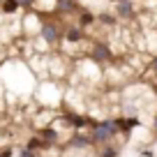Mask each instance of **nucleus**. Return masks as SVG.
I'll return each mask as SVG.
<instances>
[{
  "label": "nucleus",
  "mask_w": 157,
  "mask_h": 157,
  "mask_svg": "<svg viewBox=\"0 0 157 157\" xmlns=\"http://www.w3.org/2000/svg\"><path fill=\"white\" fill-rule=\"evenodd\" d=\"M116 127H113V123H99L95 125L93 129V143H106L111 136H116Z\"/></svg>",
  "instance_id": "1"
},
{
  "label": "nucleus",
  "mask_w": 157,
  "mask_h": 157,
  "mask_svg": "<svg viewBox=\"0 0 157 157\" xmlns=\"http://www.w3.org/2000/svg\"><path fill=\"white\" fill-rule=\"evenodd\" d=\"M93 58H95V60H109V58H111V51H109L104 44H95Z\"/></svg>",
  "instance_id": "2"
},
{
  "label": "nucleus",
  "mask_w": 157,
  "mask_h": 157,
  "mask_svg": "<svg viewBox=\"0 0 157 157\" xmlns=\"http://www.w3.org/2000/svg\"><path fill=\"white\" fill-rule=\"evenodd\" d=\"M39 139H44L46 143H53L58 141V132L53 127H44V129H39Z\"/></svg>",
  "instance_id": "3"
},
{
  "label": "nucleus",
  "mask_w": 157,
  "mask_h": 157,
  "mask_svg": "<svg viewBox=\"0 0 157 157\" xmlns=\"http://www.w3.org/2000/svg\"><path fill=\"white\" fill-rule=\"evenodd\" d=\"M42 35H44V39H49V42H56V39H58V30H56L53 23H44Z\"/></svg>",
  "instance_id": "4"
},
{
  "label": "nucleus",
  "mask_w": 157,
  "mask_h": 157,
  "mask_svg": "<svg viewBox=\"0 0 157 157\" xmlns=\"http://www.w3.org/2000/svg\"><path fill=\"white\" fill-rule=\"evenodd\" d=\"M118 14L123 16V19H129V16H132V2H129V0L118 2Z\"/></svg>",
  "instance_id": "5"
},
{
  "label": "nucleus",
  "mask_w": 157,
  "mask_h": 157,
  "mask_svg": "<svg viewBox=\"0 0 157 157\" xmlns=\"http://www.w3.org/2000/svg\"><path fill=\"white\" fill-rule=\"evenodd\" d=\"M19 7H21V5H19V0H5V2L0 5V10L5 12V14H14Z\"/></svg>",
  "instance_id": "6"
},
{
  "label": "nucleus",
  "mask_w": 157,
  "mask_h": 157,
  "mask_svg": "<svg viewBox=\"0 0 157 157\" xmlns=\"http://www.w3.org/2000/svg\"><path fill=\"white\" fill-rule=\"evenodd\" d=\"M58 10L60 12H74V10H78V5H76V0H58Z\"/></svg>",
  "instance_id": "7"
},
{
  "label": "nucleus",
  "mask_w": 157,
  "mask_h": 157,
  "mask_svg": "<svg viewBox=\"0 0 157 157\" xmlns=\"http://www.w3.org/2000/svg\"><path fill=\"white\" fill-rule=\"evenodd\" d=\"M65 37H67L69 42H78V39L83 37V33H81V28H67V33H65Z\"/></svg>",
  "instance_id": "8"
},
{
  "label": "nucleus",
  "mask_w": 157,
  "mask_h": 157,
  "mask_svg": "<svg viewBox=\"0 0 157 157\" xmlns=\"http://www.w3.org/2000/svg\"><path fill=\"white\" fill-rule=\"evenodd\" d=\"M93 21H95V16L90 14V12H81V19H78V23H81V25H90Z\"/></svg>",
  "instance_id": "9"
},
{
  "label": "nucleus",
  "mask_w": 157,
  "mask_h": 157,
  "mask_svg": "<svg viewBox=\"0 0 157 157\" xmlns=\"http://www.w3.org/2000/svg\"><path fill=\"white\" fill-rule=\"evenodd\" d=\"M99 21H102V23H109V25L116 23V19H113V16H109V14H102V16H99Z\"/></svg>",
  "instance_id": "10"
},
{
  "label": "nucleus",
  "mask_w": 157,
  "mask_h": 157,
  "mask_svg": "<svg viewBox=\"0 0 157 157\" xmlns=\"http://www.w3.org/2000/svg\"><path fill=\"white\" fill-rule=\"evenodd\" d=\"M102 157H116V148H113V146H106V150H104Z\"/></svg>",
  "instance_id": "11"
},
{
  "label": "nucleus",
  "mask_w": 157,
  "mask_h": 157,
  "mask_svg": "<svg viewBox=\"0 0 157 157\" xmlns=\"http://www.w3.org/2000/svg\"><path fill=\"white\" fill-rule=\"evenodd\" d=\"M21 157H37V152H35V150H28V148H23V150H21Z\"/></svg>",
  "instance_id": "12"
},
{
  "label": "nucleus",
  "mask_w": 157,
  "mask_h": 157,
  "mask_svg": "<svg viewBox=\"0 0 157 157\" xmlns=\"http://www.w3.org/2000/svg\"><path fill=\"white\" fill-rule=\"evenodd\" d=\"M33 0H19V5H30Z\"/></svg>",
  "instance_id": "13"
},
{
  "label": "nucleus",
  "mask_w": 157,
  "mask_h": 157,
  "mask_svg": "<svg viewBox=\"0 0 157 157\" xmlns=\"http://www.w3.org/2000/svg\"><path fill=\"white\" fill-rule=\"evenodd\" d=\"M152 67H155V69H157V58H155V63H152Z\"/></svg>",
  "instance_id": "14"
},
{
  "label": "nucleus",
  "mask_w": 157,
  "mask_h": 157,
  "mask_svg": "<svg viewBox=\"0 0 157 157\" xmlns=\"http://www.w3.org/2000/svg\"><path fill=\"white\" fill-rule=\"evenodd\" d=\"M155 132H157V116H155Z\"/></svg>",
  "instance_id": "15"
}]
</instances>
